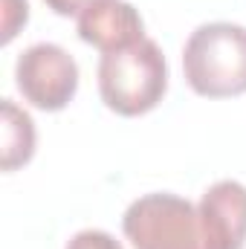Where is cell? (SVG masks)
Instances as JSON below:
<instances>
[{"instance_id": "cell-7", "label": "cell", "mask_w": 246, "mask_h": 249, "mask_svg": "<svg viewBox=\"0 0 246 249\" xmlns=\"http://www.w3.org/2000/svg\"><path fill=\"white\" fill-rule=\"evenodd\" d=\"M3 171L26 165L35 154V122L12 99H3Z\"/></svg>"}, {"instance_id": "cell-10", "label": "cell", "mask_w": 246, "mask_h": 249, "mask_svg": "<svg viewBox=\"0 0 246 249\" xmlns=\"http://www.w3.org/2000/svg\"><path fill=\"white\" fill-rule=\"evenodd\" d=\"M55 15H61V18H72V15H81L84 9H90L93 3H99V0H44Z\"/></svg>"}, {"instance_id": "cell-1", "label": "cell", "mask_w": 246, "mask_h": 249, "mask_svg": "<svg viewBox=\"0 0 246 249\" xmlns=\"http://www.w3.org/2000/svg\"><path fill=\"white\" fill-rule=\"evenodd\" d=\"M188 87L206 99L246 93V26L214 20L197 26L183 47Z\"/></svg>"}, {"instance_id": "cell-2", "label": "cell", "mask_w": 246, "mask_h": 249, "mask_svg": "<svg viewBox=\"0 0 246 249\" xmlns=\"http://www.w3.org/2000/svg\"><path fill=\"white\" fill-rule=\"evenodd\" d=\"M168 90V64L157 41L142 38L124 50L105 53L99 61L102 102L119 116L154 110Z\"/></svg>"}, {"instance_id": "cell-6", "label": "cell", "mask_w": 246, "mask_h": 249, "mask_svg": "<svg viewBox=\"0 0 246 249\" xmlns=\"http://www.w3.org/2000/svg\"><path fill=\"white\" fill-rule=\"evenodd\" d=\"M78 38L102 53H116L145 38V23L127 0H99L78 15Z\"/></svg>"}, {"instance_id": "cell-3", "label": "cell", "mask_w": 246, "mask_h": 249, "mask_svg": "<svg viewBox=\"0 0 246 249\" xmlns=\"http://www.w3.org/2000/svg\"><path fill=\"white\" fill-rule=\"evenodd\" d=\"M122 229L133 249H209L200 209L168 191L133 200L122 217Z\"/></svg>"}, {"instance_id": "cell-4", "label": "cell", "mask_w": 246, "mask_h": 249, "mask_svg": "<svg viewBox=\"0 0 246 249\" xmlns=\"http://www.w3.org/2000/svg\"><path fill=\"white\" fill-rule=\"evenodd\" d=\"M20 96L47 113L64 110L78 90V64L58 44H32L15 64Z\"/></svg>"}, {"instance_id": "cell-8", "label": "cell", "mask_w": 246, "mask_h": 249, "mask_svg": "<svg viewBox=\"0 0 246 249\" xmlns=\"http://www.w3.org/2000/svg\"><path fill=\"white\" fill-rule=\"evenodd\" d=\"M29 20V3L26 0H3V44H9L20 26Z\"/></svg>"}, {"instance_id": "cell-9", "label": "cell", "mask_w": 246, "mask_h": 249, "mask_svg": "<svg viewBox=\"0 0 246 249\" xmlns=\"http://www.w3.org/2000/svg\"><path fill=\"white\" fill-rule=\"evenodd\" d=\"M67 249H122V244H119L110 232H102V229H81V232H75V235L67 241Z\"/></svg>"}, {"instance_id": "cell-5", "label": "cell", "mask_w": 246, "mask_h": 249, "mask_svg": "<svg viewBox=\"0 0 246 249\" xmlns=\"http://www.w3.org/2000/svg\"><path fill=\"white\" fill-rule=\"evenodd\" d=\"M200 220L209 249H244L246 244V186L220 180L200 200Z\"/></svg>"}]
</instances>
